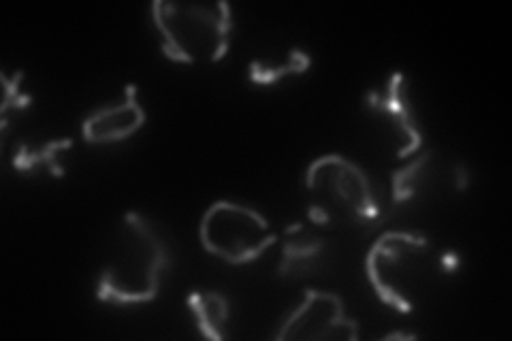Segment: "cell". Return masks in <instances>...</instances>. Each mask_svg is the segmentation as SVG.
<instances>
[{
	"label": "cell",
	"mask_w": 512,
	"mask_h": 341,
	"mask_svg": "<svg viewBox=\"0 0 512 341\" xmlns=\"http://www.w3.org/2000/svg\"><path fill=\"white\" fill-rule=\"evenodd\" d=\"M365 273L384 305L412 314L444 273L442 252L425 235L387 231L367 252Z\"/></svg>",
	"instance_id": "2"
},
{
	"label": "cell",
	"mask_w": 512,
	"mask_h": 341,
	"mask_svg": "<svg viewBox=\"0 0 512 341\" xmlns=\"http://www.w3.org/2000/svg\"><path fill=\"white\" fill-rule=\"evenodd\" d=\"M442 180V160L436 152H416L404 167L391 173V203L406 207L425 199Z\"/></svg>",
	"instance_id": "10"
},
{
	"label": "cell",
	"mask_w": 512,
	"mask_h": 341,
	"mask_svg": "<svg viewBox=\"0 0 512 341\" xmlns=\"http://www.w3.org/2000/svg\"><path fill=\"white\" fill-rule=\"evenodd\" d=\"M152 24L163 54L180 64L207 67L227 56L233 37L229 3H152Z\"/></svg>",
	"instance_id": "4"
},
{
	"label": "cell",
	"mask_w": 512,
	"mask_h": 341,
	"mask_svg": "<svg viewBox=\"0 0 512 341\" xmlns=\"http://www.w3.org/2000/svg\"><path fill=\"white\" fill-rule=\"evenodd\" d=\"M205 252L229 265H248L274 246L276 233L259 209L222 199L205 209L199 222Z\"/></svg>",
	"instance_id": "5"
},
{
	"label": "cell",
	"mask_w": 512,
	"mask_h": 341,
	"mask_svg": "<svg viewBox=\"0 0 512 341\" xmlns=\"http://www.w3.org/2000/svg\"><path fill=\"white\" fill-rule=\"evenodd\" d=\"M329 256L327 239L316 233L306 222H295L286 229L280 263H278V278L282 280H303L318 275L325 269Z\"/></svg>",
	"instance_id": "9"
},
{
	"label": "cell",
	"mask_w": 512,
	"mask_h": 341,
	"mask_svg": "<svg viewBox=\"0 0 512 341\" xmlns=\"http://www.w3.org/2000/svg\"><path fill=\"white\" fill-rule=\"evenodd\" d=\"M367 107L376 111L378 116L387 118L395 126V131L402 135L404 145L399 148V158H410L423 148V124L419 118V109H416L412 101L410 77L404 71L389 75L387 84L367 94Z\"/></svg>",
	"instance_id": "7"
},
{
	"label": "cell",
	"mask_w": 512,
	"mask_h": 341,
	"mask_svg": "<svg viewBox=\"0 0 512 341\" xmlns=\"http://www.w3.org/2000/svg\"><path fill=\"white\" fill-rule=\"evenodd\" d=\"M188 310L197 322V329L203 337L222 341L229 337L231 327V303L227 295L218 290H203L197 288L190 292L186 299Z\"/></svg>",
	"instance_id": "12"
},
{
	"label": "cell",
	"mask_w": 512,
	"mask_h": 341,
	"mask_svg": "<svg viewBox=\"0 0 512 341\" xmlns=\"http://www.w3.org/2000/svg\"><path fill=\"white\" fill-rule=\"evenodd\" d=\"M171 267L167 233L141 211H126L96 282V299L114 305L150 303Z\"/></svg>",
	"instance_id": "1"
},
{
	"label": "cell",
	"mask_w": 512,
	"mask_h": 341,
	"mask_svg": "<svg viewBox=\"0 0 512 341\" xmlns=\"http://www.w3.org/2000/svg\"><path fill=\"white\" fill-rule=\"evenodd\" d=\"M146 120V109L137 99V86H126L122 99L88 113L82 122V137L92 145L120 143L139 133Z\"/></svg>",
	"instance_id": "8"
},
{
	"label": "cell",
	"mask_w": 512,
	"mask_h": 341,
	"mask_svg": "<svg viewBox=\"0 0 512 341\" xmlns=\"http://www.w3.org/2000/svg\"><path fill=\"white\" fill-rule=\"evenodd\" d=\"M308 218L325 229H367L380 218V199L355 160L323 154L306 169Z\"/></svg>",
	"instance_id": "3"
},
{
	"label": "cell",
	"mask_w": 512,
	"mask_h": 341,
	"mask_svg": "<svg viewBox=\"0 0 512 341\" xmlns=\"http://www.w3.org/2000/svg\"><path fill=\"white\" fill-rule=\"evenodd\" d=\"M312 58L301 47H291L284 54L254 58L248 64V81L254 86H276L286 77L303 75L310 71Z\"/></svg>",
	"instance_id": "13"
},
{
	"label": "cell",
	"mask_w": 512,
	"mask_h": 341,
	"mask_svg": "<svg viewBox=\"0 0 512 341\" xmlns=\"http://www.w3.org/2000/svg\"><path fill=\"white\" fill-rule=\"evenodd\" d=\"M73 150V139H22L11 152L13 169L30 177H62L64 156Z\"/></svg>",
	"instance_id": "11"
},
{
	"label": "cell",
	"mask_w": 512,
	"mask_h": 341,
	"mask_svg": "<svg viewBox=\"0 0 512 341\" xmlns=\"http://www.w3.org/2000/svg\"><path fill=\"white\" fill-rule=\"evenodd\" d=\"M359 320L348 316L344 299L333 290L310 288L276 331L280 341H357Z\"/></svg>",
	"instance_id": "6"
},
{
	"label": "cell",
	"mask_w": 512,
	"mask_h": 341,
	"mask_svg": "<svg viewBox=\"0 0 512 341\" xmlns=\"http://www.w3.org/2000/svg\"><path fill=\"white\" fill-rule=\"evenodd\" d=\"M22 79H24V71H15L13 75L3 73V105H0V113H3V118H7V113L11 109H28L32 105V96L28 92H24L22 88Z\"/></svg>",
	"instance_id": "14"
}]
</instances>
